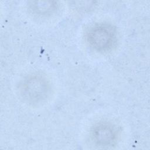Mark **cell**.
<instances>
[{
  "instance_id": "1",
  "label": "cell",
  "mask_w": 150,
  "mask_h": 150,
  "mask_svg": "<svg viewBox=\"0 0 150 150\" xmlns=\"http://www.w3.org/2000/svg\"><path fill=\"white\" fill-rule=\"evenodd\" d=\"M115 39L114 28L108 24L101 23L91 28L87 33L90 44L98 50H103L110 47Z\"/></svg>"
},
{
  "instance_id": "2",
  "label": "cell",
  "mask_w": 150,
  "mask_h": 150,
  "mask_svg": "<svg viewBox=\"0 0 150 150\" xmlns=\"http://www.w3.org/2000/svg\"><path fill=\"white\" fill-rule=\"evenodd\" d=\"M24 94L29 99L37 100L42 98L47 91V84L45 79L40 76L28 79L23 86Z\"/></svg>"
},
{
  "instance_id": "3",
  "label": "cell",
  "mask_w": 150,
  "mask_h": 150,
  "mask_svg": "<svg viewBox=\"0 0 150 150\" xmlns=\"http://www.w3.org/2000/svg\"><path fill=\"white\" fill-rule=\"evenodd\" d=\"M93 135L98 144L102 146L110 145L115 141L116 132L112 125L103 124L96 127Z\"/></svg>"
}]
</instances>
